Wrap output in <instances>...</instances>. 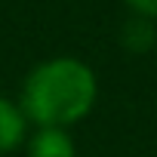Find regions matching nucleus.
Returning a JSON list of instances; mask_svg holds the SVG:
<instances>
[{
	"label": "nucleus",
	"mask_w": 157,
	"mask_h": 157,
	"mask_svg": "<svg viewBox=\"0 0 157 157\" xmlns=\"http://www.w3.org/2000/svg\"><path fill=\"white\" fill-rule=\"evenodd\" d=\"M99 96L96 74L86 62L56 56L31 68L22 86V111L34 126H71L83 120Z\"/></svg>",
	"instance_id": "nucleus-1"
},
{
	"label": "nucleus",
	"mask_w": 157,
	"mask_h": 157,
	"mask_svg": "<svg viewBox=\"0 0 157 157\" xmlns=\"http://www.w3.org/2000/svg\"><path fill=\"white\" fill-rule=\"evenodd\" d=\"M28 157H77L74 139L65 126H37V132L25 142Z\"/></svg>",
	"instance_id": "nucleus-2"
},
{
	"label": "nucleus",
	"mask_w": 157,
	"mask_h": 157,
	"mask_svg": "<svg viewBox=\"0 0 157 157\" xmlns=\"http://www.w3.org/2000/svg\"><path fill=\"white\" fill-rule=\"evenodd\" d=\"M28 142V117L22 105L0 96V154H10Z\"/></svg>",
	"instance_id": "nucleus-3"
},
{
	"label": "nucleus",
	"mask_w": 157,
	"mask_h": 157,
	"mask_svg": "<svg viewBox=\"0 0 157 157\" xmlns=\"http://www.w3.org/2000/svg\"><path fill=\"white\" fill-rule=\"evenodd\" d=\"M139 19H157V0H123Z\"/></svg>",
	"instance_id": "nucleus-4"
}]
</instances>
